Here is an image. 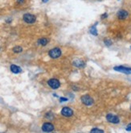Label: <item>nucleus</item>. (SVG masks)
Listing matches in <instances>:
<instances>
[{
    "mask_svg": "<svg viewBox=\"0 0 131 133\" xmlns=\"http://www.w3.org/2000/svg\"><path fill=\"white\" fill-rule=\"evenodd\" d=\"M48 55L51 58H53V59L59 58L61 56V50L59 48H54L49 51Z\"/></svg>",
    "mask_w": 131,
    "mask_h": 133,
    "instance_id": "nucleus-1",
    "label": "nucleus"
},
{
    "mask_svg": "<svg viewBox=\"0 0 131 133\" xmlns=\"http://www.w3.org/2000/svg\"><path fill=\"white\" fill-rule=\"evenodd\" d=\"M81 102L83 104H84L85 106H92L93 102H94V100L93 99L92 97H90L89 95L88 94H85V95H83L81 99Z\"/></svg>",
    "mask_w": 131,
    "mask_h": 133,
    "instance_id": "nucleus-2",
    "label": "nucleus"
},
{
    "mask_svg": "<svg viewBox=\"0 0 131 133\" xmlns=\"http://www.w3.org/2000/svg\"><path fill=\"white\" fill-rule=\"evenodd\" d=\"M23 19L27 23V24H33V23H35L36 20V16L34 15H31V14H24V16H23Z\"/></svg>",
    "mask_w": 131,
    "mask_h": 133,
    "instance_id": "nucleus-3",
    "label": "nucleus"
},
{
    "mask_svg": "<svg viewBox=\"0 0 131 133\" xmlns=\"http://www.w3.org/2000/svg\"><path fill=\"white\" fill-rule=\"evenodd\" d=\"M48 86H50L51 88H52V89H54V90L58 89V88L60 87V81L57 80V79H55V78H52V79L48 80Z\"/></svg>",
    "mask_w": 131,
    "mask_h": 133,
    "instance_id": "nucleus-4",
    "label": "nucleus"
},
{
    "mask_svg": "<svg viewBox=\"0 0 131 133\" xmlns=\"http://www.w3.org/2000/svg\"><path fill=\"white\" fill-rule=\"evenodd\" d=\"M106 119L112 124H118L120 122V119L118 118V116L113 114H108L106 115Z\"/></svg>",
    "mask_w": 131,
    "mask_h": 133,
    "instance_id": "nucleus-5",
    "label": "nucleus"
},
{
    "mask_svg": "<svg viewBox=\"0 0 131 133\" xmlns=\"http://www.w3.org/2000/svg\"><path fill=\"white\" fill-rule=\"evenodd\" d=\"M115 71L121 72L126 74H131V68L129 67H125V66H116L113 68Z\"/></svg>",
    "mask_w": 131,
    "mask_h": 133,
    "instance_id": "nucleus-6",
    "label": "nucleus"
},
{
    "mask_svg": "<svg viewBox=\"0 0 131 133\" xmlns=\"http://www.w3.org/2000/svg\"><path fill=\"white\" fill-rule=\"evenodd\" d=\"M61 115H64V116H65V117H71L73 115V111L70 107H64L61 110Z\"/></svg>",
    "mask_w": 131,
    "mask_h": 133,
    "instance_id": "nucleus-7",
    "label": "nucleus"
},
{
    "mask_svg": "<svg viewBox=\"0 0 131 133\" xmlns=\"http://www.w3.org/2000/svg\"><path fill=\"white\" fill-rule=\"evenodd\" d=\"M42 130L45 132H50L54 130V126L51 123H45L42 126Z\"/></svg>",
    "mask_w": 131,
    "mask_h": 133,
    "instance_id": "nucleus-8",
    "label": "nucleus"
},
{
    "mask_svg": "<svg viewBox=\"0 0 131 133\" xmlns=\"http://www.w3.org/2000/svg\"><path fill=\"white\" fill-rule=\"evenodd\" d=\"M129 14L126 10H120L117 12V18L119 20H125L128 17Z\"/></svg>",
    "mask_w": 131,
    "mask_h": 133,
    "instance_id": "nucleus-9",
    "label": "nucleus"
},
{
    "mask_svg": "<svg viewBox=\"0 0 131 133\" xmlns=\"http://www.w3.org/2000/svg\"><path fill=\"white\" fill-rule=\"evenodd\" d=\"M72 65L74 66H76L77 68H83L84 67L85 64H84V62L81 60H80V59H76V60H74L72 61Z\"/></svg>",
    "mask_w": 131,
    "mask_h": 133,
    "instance_id": "nucleus-10",
    "label": "nucleus"
},
{
    "mask_svg": "<svg viewBox=\"0 0 131 133\" xmlns=\"http://www.w3.org/2000/svg\"><path fill=\"white\" fill-rule=\"evenodd\" d=\"M10 69V71L13 73H19L22 72V69L19 66L15 65H11Z\"/></svg>",
    "mask_w": 131,
    "mask_h": 133,
    "instance_id": "nucleus-11",
    "label": "nucleus"
},
{
    "mask_svg": "<svg viewBox=\"0 0 131 133\" xmlns=\"http://www.w3.org/2000/svg\"><path fill=\"white\" fill-rule=\"evenodd\" d=\"M96 24H97V23L96 24H95L93 26H92L90 27V29H89V32L93 35V36H97V30H96Z\"/></svg>",
    "mask_w": 131,
    "mask_h": 133,
    "instance_id": "nucleus-12",
    "label": "nucleus"
},
{
    "mask_svg": "<svg viewBox=\"0 0 131 133\" xmlns=\"http://www.w3.org/2000/svg\"><path fill=\"white\" fill-rule=\"evenodd\" d=\"M48 43V40L46 38H41L38 40V44H40V45H43V46L47 45Z\"/></svg>",
    "mask_w": 131,
    "mask_h": 133,
    "instance_id": "nucleus-13",
    "label": "nucleus"
},
{
    "mask_svg": "<svg viewBox=\"0 0 131 133\" xmlns=\"http://www.w3.org/2000/svg\"><path fill=\"white\" fill-rule=\"evenodd\" d=\"M13 52L15 53H21V52L23 51V49L22 47H20V46H15V47L13 48Z\"/></svg>",
    "mask_w": 131,
    "mask_h": 133,
    "instance_id": "nucleus-14",
    "label": "nucleus"
},
{
    "mask_svg": "<svg viewBox=\"0 0 131 133\" xmlns=\"http://www.w3.org/2000/svg\"><path fill=\"white\" fill-rule=\"evenodd\" d=\"M104 42H105V44L106 46H110V45H112V41H111L110 40H109V39H105L104 40Z\"/></svg>",
    "mask_w": 131,
    "mask_h": 133,
    "instance_id": "nucleus-15",
    "label": "nucleus"
},
{
    "mask_svg": "<svg viewBox=\"0 0 131 133\" xmlns=\"http://www.w3.org/2000/svg\"><path fill=\"white\" fill-rule=\"evenodd\" d=\"M91 132H92V133H93V132H94V133H95V132H104V131L95 128H93L92 130H91Z\"/></svg>",
    "mask_w": 131,
    "mask_h": 133,
    "instance_id": "nucleus-16",
    "label": "nucleus"
},
{
    "mask_svg": "<svg viewBox=\"0 0 131 133\" xmlns=\"http://www.w3.org/2000/svg\"><path fill=\"white\" fill-rule=\"evenodd\" d=\"M46 118L49 119H53V115L52 113H47L46 114Z\"/></svg>",
    "mask_w": 131,
    "mask_h": 133,
    "instance_id": "nucleus-17",
    "label": "nucleus"
},
{
    "mask_svg": "<svg viewBox=\"0 0 131 133\" xmlns=\"http://www.w3.org/2000/svg\"><path fill=\"white\" fill-rule=\"evenodd\" d=\"M60 101L62 102H66L68 101V99L67 98H60Z\"/></svg>",
    "mask_w": 131,
    "mask_h": 133,
    "instance_id": "nucleus-18",
    "label": "nucleus"
},
{
    "mask_svg": "<svg viewBox=\"0 0 131 133\" xmlns=\"http://www.w3.org/2000/svg\"><path fill=\"white\" fill-rule=\"evenodd\" d=\"M126 131H131V124H129L127 125V127H126Z\"/></svg>",
    "mask_w": 131,
    "mask_h": 133,
    "instance_id": "nucleus-19",
    "label": "nucleus"
},
{
    "mask_svg": "<svg viewBox=\"0 0 131 133\" xmlns=\"http://www.w3.org/2000/svg\"><path fill=\"white\" fill-rule=\"evenodd\" d=\"M24 1H25V0H16V2L18 3H19V4L24 3Z\"/></svg>",
    "mask_w": 131,
    "mask_h": 133,
    "instance_id": "nucleus-20",
    "label": "nucleus"
},
{
    "mask_svg": "<svg viewBox=\"0 0 131 133\" xmlns=\"http://www.w3.org/2000/svg\"><path fill=\"white\" fill-rule=\"evenodd\" d=\"M107 16H108V15L106 13H105V14H103V15H101V18L102 19H105V18H107Z\"/></svg>",
    "mask_w": 131,
    "mask_h": 133,
    "instance_id": "nucleus-21",
    "label": "nucleus"
},
{
    "mask_svg": "<svg viewBox=\"0 0 131 133\" xmlns=\"http://www.w3.org/2000/svg\"><path fill=\"white\" fill-rule=\"evenodd\" d=\"M42 2H43V3H48V0H42Z\"/></svg>",
    "mask_w": 131,
    "mask_h": 133,
    "instance_id": "nucleus-22",
    "label": "nucleus"
},
{
    "mask_svg": "<svg viewBox=\"0 0 131 133\" xmlns=\"http://www.w3.org/2000/svg\"><path fill=\"white\" fill-rule=\"evenodd\" d=\"M130 110H131V106H130Z\"/></svg>",
    "mask_w": 131,
    "mask_h": 133,
    "instance_id": "nucleus-23",
    "label": "nucleus"
},
{
    "mask_svg": "<svg viewBox=\"0 0 131 133\" xmlns=\"http://www.w3.org/2000/svg\"><path fill=\"white\" fill-rule=\"evenodd\" d=\"M130 49H131V46H130Z\"/></svg>",
    "mask_w": 131,
    "mask_h": 133,
    "instance_id": "nucleus-24",
    "label": "nucleus"
}]
</instances>
